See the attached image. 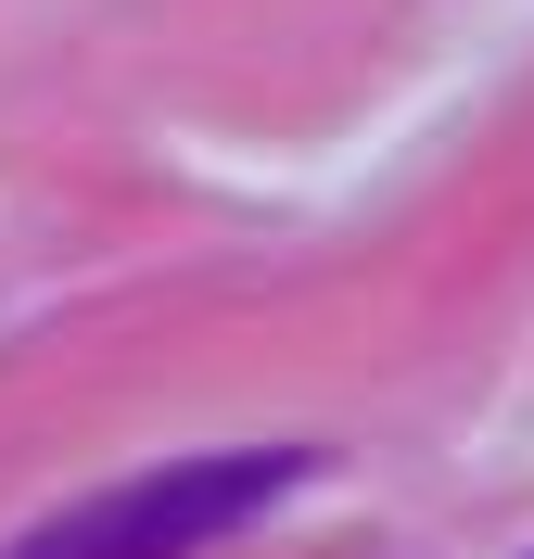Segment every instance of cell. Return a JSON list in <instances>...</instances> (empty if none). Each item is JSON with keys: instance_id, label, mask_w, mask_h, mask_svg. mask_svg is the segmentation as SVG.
<instances>
[{"instance_id": "1", "label": "cell", "mask_w": 534, "mask_h": 559, "mask_svg": "<svg viewBox=\"0 0 534 559\" xmlns=\"http://www.w3.org/2000/svg\"><path fill=\"white\" fill-rule=\"evenodd\" d=\"M306 484V445H242V457H178V471H141V484L90 496L64 522H38L13 559H191L229 547L254 509H281Z\"/></svg>"}]
</instances>
